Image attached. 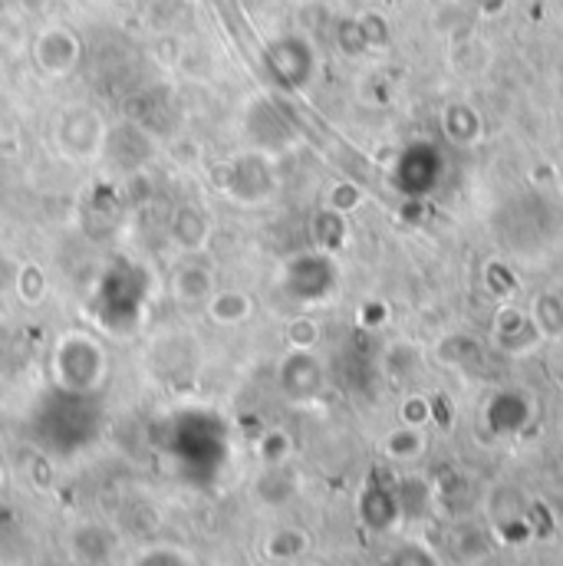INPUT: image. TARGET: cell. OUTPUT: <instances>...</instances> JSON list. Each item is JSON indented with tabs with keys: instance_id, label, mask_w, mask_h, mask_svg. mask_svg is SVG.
<instances>
[{
	"instance_id": "7c38bea8",
	"label": "cell",
	"mask_w": 563,
	"mask_h": 566,
	"mask_svg": "<svg viewBox=\"0 0 563 566\" xmlns=\"http://www.w3.org/2000/svg\"><path fill=\"white\" fill-rule=\"evenodd\" d=\"M303 551H306V537L300 531H278L268 541V557L274 560H296Z\"/></svg>"
},
{
	"instance_id": "277c9868",
	"label": "cell",
	"mask_w": 563,
	"mask_h": 566,
	"mask_svg": "<svg viewBox=\"0 0 563 566\" xmlns=\"http://www.w3.org/2000/svg\"><path fill=\"white\" fill-rule=\"evenodd\" d=\"M110 126L90 106H73L56 119V145L73 161H96L106 148Z\"/></svg>"
},
{
	"instance_id": "5bb4252c",
	"label": "cell",
	"mask_w": 563,
	"mask_h": 566,
	"mask_svg": "<svg viewBox=\"0 0 563 566\" xmlns=\"http://www.w3.org/2000/svg\"><path fill=\"white\" fill-rule=\"evenodd\" d=\"M133 566H195L191 557L178 547H148L145 554L136 557Z\"/></svg>"
},
{
	"instance_id": "5b68a950",
	"label": "cell",
	"mask_w": 563,
	"mask_h": 566,
	"mask_svg": "<svg viewBox=\"0 0 563 566\" xmlns=\"http://www.w3.org/2000/svg\"><path fill=\"white\" fill-rule=\"evenodd\" d=\"M33 60H37V66L46 73V76H53V80H63V76H70L76 66H80V60H83V43H80V36L73 33V30H66V27H46L40 36H37V43H33Z\"/></svg>"
},
{
	"instance_id": "6da1fadb",
	"label": "cell",
	"mask_w": 563,
	"mask_h": 566,
	"mask_svg": "<svg viewBox=\"0 0 563 566\" xmlns=\"http://www.w3.org/2000/svg\"><path fill=\"white\" fill-rule=\"evenodd\" d=\"M148 286H152L148 271L139 268V264H133V261H123L119 258L100 277V286L93 293V316L113 336L133 333L142 323V316H145Z\"/></svg>"
},
{
	"instance_id": "52a82bcc",
	"label": "cell",
	"mask_w": 563,
	"mask_h": 566,
	"mask_svg": "<svg viewBox=\"0 0 563 566\" xmlns=\"http://www.w3.org/2000/svg\"><path fill=\"white\" fill-rule=\"evenodd\" d=\"M168 234L178 244V251L201 254L211 241V221L198 205H181V208H175V214L168 221Z\"/></svg>"
},
{
	"instance_id": "8992f818",
	"label": "cell",
	"mask_w": 563,
	"mask_h": 566,
	"mask_svg": "<svg viewBox=\"0 0 563 566\" xmlns=\"http://www.w3.org/2000/svg\"><path fill=\"white\" fill-rule=\"evenodd\" d=\"M215 268L208 261H201L198 254H188L175 274H171V296L185 306H198L208 303V296L215 293Z\"/></svg>"
},
{
	"instance_id": "8fae6325",
	"label": "cell",
	"mask_w": 563,
	"mask_h": 566,
	"mask_svg": "<svg viewBox=\"0 0 563 566\" xmlns=\"http://www.w3.org/2000/svg\"><path fill=\"white\" fill-rule=\"evenodd\" d=\"M286 343L293 346V349H313L316 343H320V323L313 319V316H293L290 323H286Z\"/></svg>"
},
{
	"instance_id": "3957f363",
	"label": "cell",
	"mask_w": 563,
	"mask_h": 566,
	"mask_svg": "<svg viewBox=\"0 0 563 566\" xmlns=\"http://www.w3.org/2000/svg\"><path fill=\"white\" fill-rule=\"evenodd\" d=\"M218 188L238 201V205H261L274 195L278 188V175H274V165L264 151H244L231 161L221 165V178H218Z\"/></svg>"
},
{
	"instance_id": "9a60e30c",
	"label": "cell",
	"mask_w": 563,
	"mask_h": 566,
	"mask_svg": "<svg viewBox=\"0 0 563 566\" xmlns=\"http://www.w3.org/2000/svg\"><path fill=\"white\" fill-rule=\"evenodd\" d=\"M326 201H330L326 208H333V211L346 214V211H356V208H359V201H363V191H359L356 185H350V181H336V185L330 188Z\"/></svg>"
},
{
	"instance_id": "30bf717a",
	"label": "cell",
	"mask_w": 563,
	"mask_h": 566,
	"mask_svg": "<svg viewBox=\"0 0 563 566\" xmlns=\"http://www.w3.org/2000/svg\"><path fill=\"white\" fill-rule=\"evenodd\" d=\"M50 293V281H46V271L40 264H23L20 274H17V296L27 303V306H37L43 303Z\"/></svg>"
},
{
	"instance_id": "9c48e42d",
	"label": "cell",
	"mask_w": 563,
	"mask_h": 566,
	"mask_svg": "<svg viewBox=\"0 0 563 566\" xmlns=\"http://www.w3.org/2000/svg\"><path fill=\"white\" fill-rule=\"evenodd\" d=\"M281 386L286 396H313L320 389V363L306 349H293L281 363Z\"/></svg>"
},
{
	"instance_id": "2e32d148",
	"label": "cell",
	"mask_w": 563,
	"mask_h": 566,
	"mask_svg": "<svg viewBox=\"0 0 563 566\" xmlns=\"http://www.w3.org/2000/svg\"><path fill=\"white\" fill-rule=\"evenodd\" d=\"M293 566H310V564H293Z\"/></svg>"
},
{
	"instance_id": "4fadbf2b",
	"label": "cell",
	"mask_w": 563,
	"mask_h": 566,
	"mask_svg": "<svg viewBox=\"0 0 563 566\" xmlns=\"http://www.w3.org/2000/svg\"><path fill=\"white\" fill-rule=\"evenodd\" d=\"M534 319H538V329H541V333H548V336H557V326H554V319L561 323V329H563V300L561 296H554V293H544V296H538V303H534Z\"/></svg>"
},
{
	"instance_id": "ba28073f",
	"label": "cell",
	"mask_w": 563,
	"mask_h": 566,
	"mask_svg": "<svg viewBox=\"0 0 563 566\" xmlns=\"http://www.w3.org/2000/svg\"><path fill=\"white\" fill-rule=\"evenodd\" d=\"M205 310H208V316H211L215 323H221V326H241V323L251 319L254 300H251V293H244V290H238V286H218V290L208 296Z\"/></svg>"
},
{
	"instance_id": "7a4b0ae2",
	"label": "cell",
	"mask_w": 563,
	"mask_h": 566,
	"mask_svg": "<svg viewBox=\"0 0 563 566\" xmlns=\"http://www.w3.org/2000/svg\"><path fill=\"white\" fill-rule=\"evenodd\" d=\"M50 369H53L60 392L93 396L110 376V356H106V346L93 333L70 329L53 343Z\"/></svg>"
}]
</instances>
